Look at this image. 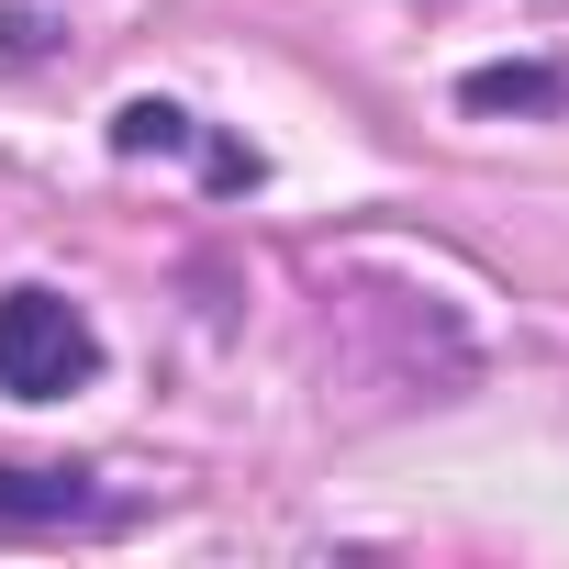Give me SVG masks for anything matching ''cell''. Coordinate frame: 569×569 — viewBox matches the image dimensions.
<instances>
[{
  "mask_svg": "<svg viewBox=\"0 0 569 569\" xmlns=\"http://www.w3.org/2000/svg\"><path fill=\"white\" fill-rule=\"evenodd\" d=\"M179 146H201V123L179 101H123L112 112V157H179Z\"/></svg>",
  "mask_w": 569,
  "mask_h": 569,
  "instance_id": "obj_4",
  "label": "cell"
},
{
  "mask_svg": "<svg viewBox=\"0 0 569 569\" xmlns=\"http://www.w3.org/2000/svg\"><path fill=\"white\" fill-rule=\"evenodd\" d=\"M458 112H569V68H547V57L469 68V79H458Z\"/></svg>",
  "mask_w": 569,
  "mask_h": 569,
  "instance_id": "obj_3",
  "label": "cell"
},
{
  "mask_svg": "<svg viewBox=\"0 0 569 569\" xmlns=\"http://www.w3.org/2000/svg\"><path fill=\"white\" fill-rule=\"evenodd\" d=\"M112 491L90 469H12L0 458V525H101Z\"/></svg>",
  "mask_w": 569,
  "mask_h": 569,
  "instance_id": "obj_2",
  "label": "cell"
},
{
  "mask_svg": "<svg viewBox=\"0 0 569 569\" xmlns=\"http://www.w3.org/2000/svg\"><path fill=\"white\" fill-rule=\"evenodd\" d=\"M101 380V336L68 291H46V279H23V291H0V391L12 402H68Z\"/></svg>",
  "mask_w": 569,
  "mask_h": 569,
  "instance_id": "obj_1",
  "label": "cell"
}]
</instances>
